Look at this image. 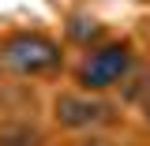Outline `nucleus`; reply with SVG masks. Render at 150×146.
Returning <instances> with one entry per match:
<instances>
[{
  "label": "nucleus",
  "mask_w": 150,
  "mask_h": 146,
  "mask_svg": "<svg viewBox=\"0 0 150 146\" xmlns=\"http://www.w3.org/2000/svg\"><path fill=\"white\" fill-rule=\"evenodd\" d=\"M68 45L64 37L49 34L41 26H11L0 34V75L26 79V83H49L68 75Z\"/></svg>",
  "instance_id": "1"
},
{
  "label": "nucleus",
  "mask_w": 150,
  "mask_h": 146,
  "mask_svg": "<svg viewBox=\"0 0 150 146\" xmlns=\"http://www.w3.org/2000/svg\"><path fill=\"white\" fill-rule=\"evenodd\" d=\"M135 64H139L135 41L124 34H109L105 41L75 53L71 68H68V79H71V86L90 90V94H116Z\"/></svg>",
  "instance_id": "2"
},
{
  "label": "nucleus",
  "mask_w": 150,
  "mask_h": 146,
  "mask_svg": "<svg viewBox=\"0 0 150 146\" xmlns=\"http://www.w3.org/2000/svg\"><path fill=\"white\" fill-rule=\"evenodd\" d=\"M45 116L53 131L64 135H90V131H105L116 124L120 116V101H112V94H90L79 86H60L49 94Z\"/></svg>",
  "instance_id": "3"
},
{
  "label": "nucleus",
  "mask_w": 150,
  "mask_h": 146,
  "mask_svg": "<svg viewBox=\"0 0 150 146\" xmlns=\"http://www.w3.org/2000/svg\"><path fill=\"white\" fill-rule=\"evenodd\" d=\"M60 37H64L68 49L83 53V49H90L98 41H105L109 37V26L98 15H90V11H71V15H64V23H60Z\"/></svg>",
  "instance_id": "4"
},
{
  "label": "nucleus",
  "mask_w": 150,
  "mask_h": 146,
  "mask_svg": "<svg viewBox=\"0 0 150 146\" xmlns=\"http://www.w3.org/2000/svg\"><path fill=\"white\" fill-rule=\"evenodd\" d=\"M0 146H49L38 120H0Z\"/></svg>",
  "instance_id": "5"
},
{
  "label": "nucleus",
  "mask_w": 150,
  "mask_h": 146,
  "mask_svg": "<svg viewBox=\"0 0 150 146\" xmlns=\"http://www.w3.org/2000/svg\"><path fill=\"white\" fill-rule=\"evenodd\" d=\"M116 94H120V105H135V109L150 97V64H143V56H139V64L131 68V75L124 79V86Z\"/></svg>",
  "instance_id": "6"
},
{
  "label": "nucleus",
  "mask_w": 150,
  "mask_h": 146,
  "mask_svg": "<svg viewBox=\"0 0 150 146\" xmlns=\"http://www.w3.org/2000/svg\"><path fill=\"white\" fill-rule=\"evenodd\" d=\"M71 146H120L112 135H105V131H90V135H75Z\"/></svg>",
  "instance_id": "7"
},
{
  "label": "nucleus",
  "mask_w": 150,
  "mask_h": 146,
  "mask_svg": "<svg viewBox=\"0 0 150 146\" xmlns=\"http://www.w3.org/2000/svg\"><path fill=\"white\" fill-rule=\"evenodd\" d=\"M139 120H143V128L150 131V97L143 101V105H139Z\"/></svg>",
  "instance_id": "8"
}]
</instances>
